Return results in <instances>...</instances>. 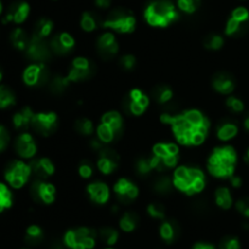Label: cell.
<instances>
[{"label": "cell", "instance_id": "cell-1", "mask_svg": "<svg viewBox=\"0 0 249 249\" xmlns=\"http://www.w3.org/2000/svg\"><path fill=\"white\" fill-rule=\"evenodd\" d=\"M237 164V152L232 146H219L214 148L209 156L208 167L209 173L218 179H230L235 174Z\"/></svg>", "mask_w": 249, "mask_h": 249}, {"label": "cell", "instance_id": "cell-2", "mask_svg": "<svg viewBox=\"0 0 249 249\" xmlns=\"http://www.w3.org/2000/svg\"><path fill=\"white\" fill-rule=\"evenodd\" d=\"M173 184L175 189L184 192L187 196H194L204 190L206 177L199 168L180 165L174 170Z\"/></svg>", "mask_w": 249, "mask_h": 249}, {"label": "cell", "instance_id": "cell-3", "mask_svg": "<svg viewBox=\"0 0 249 249\" xmlns=\"http://www.w3.org/2000/svg\"><path fill=\"white\" fill-rule=\"evenodd\" d=\"M143 17L150 26L164 28L179 18V12L169 0H153L146 6Z\"/></svg>", "mask_w": 249, "mask_h": 249}, {"label": "cell", "instance_id": "cell-4", "mask_svg": "<svg viewBox=\"0 0 249 249\" xmlns=\"http://www.w3.org/2000/svg\"><path fill=\"white\" fill-rule=\"evenodd\" d=\"M102 26L117 33H131L135 31L136 19L129 10L116 9L107 15Z\"/></svg>", "mask_w": 249, "mask_h": 249}, {"label": "cell", "instance_id": "cell-5", "mask_svg": "<svg viewBox=\"0 0 249 249\" xmlns=\"http://www.w3.org/2000/svg\"><path fill=\"white\" fill-rule=\"evenodd\" d=\"M96 231L89 228L68 230L63 236V243L70 249H92L96 243Z\"/></svg>", "mask_w": 249, "mask_h": 249}, {"label": "cell", "instance_id": "cell-6", "mask_svg": "<svg viewBox=\"0 0 249 249\" xmlns=\"http://www.w3.org/2000/svg\"><path fill=\"white\" fill-rule=\"evenodd\" d=\"M31 177L32 170L29 163L27 164L22 160H12L5 168L4 178L12 189H22Z\"/></svg>", "mask_w": 249, "mask_h": 249}, {"label": "cell", "instance_id": "cell-7", "mask_svg": "<svg viewBox=\"0 0 249 249\" xmlns=\"http://www.w3.org/2000/svg\"><path fill=\"white\" fill-rule=\"evenodd\" d=\"M24 51H26V55L28 56V58L39 63L46 62L53 53L49 41H46V39L44 38L33 36V34L31 36L28 45Z\"/></svg>", "mask_w": 249, "mask_h": 249}, {"label": "cell", "instance_id": "cell-8", "mask_svg": "<svg viewBox=\"0 0 249 249\" xmlns=\"http://www.w3.org/2000/svg\"><path fill=\"white\" fill-rule=\"evenodd\" d=\"M36 134L48 136L53 134L57 128V116L53 112H39L34 113L32 126Z\"/></svg>", "mask_w": 249, "mask_h": 249}, {"label": "cell", "instance_id": "cell-9", "mask_svg": "<svg viewBox=\"0 0 249 249\" xmlns=\"http://www.w3.org/2000/svg\"><path fill=\"white\" fill-rule=\"evenodd\" d=\"M31 196L36 202L51 204L55 201L56 189L53 184L43 179H36L31 185Z\"/></svg>", "mask_w": 249, "mask_h": 249}, {"label": "cell", "instance_id": "cell-10", "mask_svg": "<svg viewBox=\"0 0 249 249\" xmlns=\"http://www.w3.org/2000/svg\"><path fill=\"white\" fill-rule=\"evenodd\" d=\"M22 78H23L24 84L28 87L45 85L49 82V71L46 70L44 63H32L24 70Z\"/></svg>", "mask_w": 249, "mask_h": 249}, {"label": "cell", "instance_id": "cell-11", "mask_svg": "<svg viewBox=\"0 0 249 249\" xmlns=\"http://www.w3.org/2000/svg\"><path fill=\"white\" fill-rule=\"evenodd\" d=\"M97 169L105 175H109L117 169L119 164V156L113 148L108 147V146L104 145L101 150L97 151Z\"/></svg>", "mask_w": 249, "mask_h": 249}, {"label": "cell", "instance_id": "cell-12", "mask_svg": "<svg viewBox=\"0 0 249 249\" xmlns=\"http://www.w3.org/2000/svg\"><path fill=\"white\" fill-rule=\"evenodd\" d=\"M113 191L118 202L123 204L130 203L139 196L138 186L125 178H122L114 184Z\"/></svg>", "mask_w": 249, "mask_h": 249}, {"label": "cell", "instance_id": "cell-13", "mask_svg": "<svg viewBox=\"0 0 249 249\" xmlns=\"http://www.w3.org/2000/svg\"><path fill=\"white\" fill-rule=\"evenodd\" d=\"M15 151L17 155L24 160H31L36 155V143L33 136L29 133L23 131L16 138L14 143Z\"/></svg>", "mask_w": 249, "mask_h": 249}, {"label": "cell", "instance_id": "cell-14", "mask_svg": "<svg viewBox=\"0 0 249 249\" xmlns=\"http://www.w3.org/2000/svg\"><path fill=\"white\" fill-rule=\"evenodd\" d=\"M49 45H50L51 51H53V53L60 56H65L68 55V53L74 49L75 40L70 33H67V32H61V33L55 34V36L49 40Z\"/></svg>", "mask_w": 249, "mask_h": 249}, {"label": "cell", "instance_id": "cell-15", "mask_svg": "<svg viewBox=\"0 0 249 249\" xmlns=\"http://www.w3.org/2000/svg\"><path fill=\"white\" fill-rule=\"evenodd\" d=\"M96 49L100 56L105 58H111L118 53V43L112 32H105L97 38Z\"/></svg>", "mask_w": 249, "mask_h": 249}, {"label": "cell", "instance_id": "cell-16", "mask_svg": "<svg viewBox=\"0 0 249 249\" xmlns=\"http://www.w3.org/2000/svg\"><path fill=\"white\" fill-rule=\"evenodd\" d=\"M29 11H31V7L26 1H16L9 7L2 22L4 23L14 22L16 24L23 23L28 18Z\"/></svg>", "mask_w": 249, "mask_h": 249}, {"label": "cell", "instance_id": "cell-17", "mask_svg": "<svg viewBox=\"0 0 249 249\" xmlns=\"http://www.w3.org/2000/svg\"><path fill=\"white\" fill-rule=\"evenodd\" d=\"M29 165H31L32 175H33L36 179L45 180L55 173V165H53V163L46 157L36 158V160H32V162L29 163Z\"/></svg>", "mask_w": 249, "mask_h": 249}, {"label": "cell", "instance_id": "cell-18", "mask_svg": "<svg viewBox=\"0 0 249 249\" xmlns=\"http://www.w3.org/2000/svg\"><path fill=\"white\" fill-rule=\"evenodd\" d=\"M87 192L90 199L96 204H105L108 202L111 192L109 187L101 181H94L88 185Z\"/></svg>", "mask_w": 249, "mask_h": 249}, {"label": "cell", "instance_id": "cell-19", "mask_svg": "<svg viewBox=\"0 0 249 249\" xmlns=\"http://www.w3.org/2000/svg\"><path fill=\"white\" fill-rule=\"evenodd\" d=\"M235 80L229 73H218L213 78V88L221 95H230L235 90Z\"/></svg>", "mask_w": 249, "mask_h": 249}, {"label": "cell", "instance_id": "cell-20", "mask_svg": "<svg viewBox=\"0 0 249 249\" xmlns=\"http://www.w3.org/2000/svg\"><path fill=\"white\" fill-rule=\"evenodd\" d=\"M34 112L29 107H23L12 117V123L17 130H27L32 126V121H33Z\"/></svg>", "mask_w": 249, "mask_h": 249}, {"label": "cell", "instance_id": "cell-21", "mask_svg": "<svg viewBox=\"0 0 249 249\" xmlns=\"http://www.w3.org/2000/svg\"><path fill=\"white\" fill-rule=\"evenodd\" d=\"M101 123L107 124L109 128L113 129L117 138L121 136L122 133H123V117H122V114L119 113V112L117 111L106 112V113L102 116Z\"/></svg>", "mask_w": 249, "mask_h": 249}, {"label": "cell", "instance_id": "cell-22", "mask_svg": "<svg viewBox=\"0 0 249 249\" xmlns=\"http://www.w3.org/2000/svg\"><path fill=\"white\" fill-rule=\"evenodd\" d=\"M238 134V125L235 122L226 121L224 123L219 124L218 129H216V136L220 141H230L235 139Z\"/></svg>", "mask_w": 249, "mask_h": 249}, {"label": "cell", "instance_id": "cell-23", "mask_svg": "<svg viewBox=\"0 0 249 249\" xmlns=\"http://www.w3.org/2000/svg\"><path fill=\"white\" fill-rule=\"evenodd\" d=\"M248 22H241L230 16L225 26V34L229 36H242L247 33Z\"/></svg>", "mask_w": 249, "mask_h": 249}, {"label": "cell", "instance_id": "cell-24", "mask_svg": "<svg viewBox=\"0 0 249 249\" xmlns=\"http://www.w3.org/2000/svg\"><path fill=\"white\" fill-rule=\"evenodd\" d=\"M178 232H179V228L174 221H163L160 226V235L164 242L173 243L178 237Z\"/></svg>", "mask_w": 249, "mask_h": 249}, {"label": "cell", "instance_id": "cell-25", "mask_svg": "<svg viewBox=\"0 0 249 249\" xmlns=\"http://www.w3.org/2000/svg\"><path fill=\"white\" fill-rule=\"evenodd\" d=\"M29 39H31V36L22 28H15L11 32V34H10V41H11L14 48H16L17 50H26L27 45L29 43Z\"/></svg>", "mask_w": 249, "mask_h": 249}, {"label": "cell", "instance_id": "cell-26", "mask_svg": "<svg viewBox=\"0 0 249 249\" xmlns=\"http://www.w3.org/2000/svg\"><path fill=\"white\" fill-rule=\"evenodd\" d=\"M152 99L158 105L169 104L170 100L173 99L172 88L168 87V85H157L152 91Z\"/></svg>", "mask_w": 249, "mask_h": 249}, {"label": "cell", "instance_id": "cell-27", "mask_svg": "<svg viewBox=\"0 0 249 249\" xmlns=\"http://www.w3.org/2000/svg\"><path fill=\"white\" fill-rule=\"evenodd\" d=\"M215 202L221 209H230L232 207V196H231V192L228 187L220 186L215 191Z\"/></svg>", "mask_w": 249, "mask_h": 249}, {"label": "cell", "instance_id": "cell-28", "mask_svg": "<svg viewBox=\"0 0 249 249\" xmlns=\"http://www.w3.org/2000/svg\"><path fill=\"white\" fill-rule=\"evenodd\" d=\"M139 224V215L134 212H125L119 220V228L124 232H131L136 229Z\"/></svg>", "mask_w": 249, "mask_h": 249}, {"label": "cell", "instance_id": "cell-29", "mask_svg": "<svg viewBox=\"0 0 249 249\" xmlns=\"http://www.w3.org/2000/svg\"><path fill=\"white\" fill-rule=\"evenodd\" d=\"M53 22L51 21V19L40 18L36 23L33 36L46 39L48 36H50L51 33H53Z\"/></svg>", "mask_w": 249, "mask_h": 249}, {"label": "cell", "instance_id": "cell-30", "mask_svg": "<svg viewBox=\"0 0 249 249\" xmlns=\"http://www.w3.org/2000/svg\"><path fill=\"white\" fill-rule=\"evenodd\" d=\"M16 102L15 92L7 85H0V109L9 108Z\"/></svg>", "mask_w": 249, "mask_h": 249}, {"label": "cell", "instance_id": "cell-31", "mask_svg": "<svg viewBox=\"0 0 249 249\" xmlns=\"http://www.w3.org/2000/svg\"><path fill=\"white\" fill-rule=\"evenodd\" d=\"M44 238V232L41 230L40 226L38 225H31L26 230V242L31 246H36L43 241Z\"/></svg>", "mask_w": 249, "mask_h": 249}, {"label": "cell", "instance_id": "cell-32", "mask_svg": "<svg viewBox=\"0 0 249 249\" xmlns=\"http://www.w3.org/2000/svg\"><path fill=\"white\" fill-rule=\"evenodd\" d=\"M96 135H97V139H99L101 142L106 143V145L107 143L112 142L114 139H117L116 133L113 131V129L109 128V126L105 123H100L99 125H97Z\"/></svg>", "mask_w": 249, "mask_h": 249}, {"label": "cell", "instance_id": "cell-33", "mask_svg": "<svg viewBox=\"0 0 249 249\" xmlns=\"http://www.w3.org/2000/svg\"><path fill=\"white\" fill-rule=\"evenodd\" d=\"M97 26H99V22H97L96 16H95L92 12L87 11L82 15V18H80V27H82L83 31L90 33V32H94L95 29L97 28Z\"/></svg>", "mask_w": 249, "mask_h": 249}, {"label": "cell", "instance_id": "cell-34", "mask_svg": "<svg viewBox=\"0 0 249 249\" xmlns=\"http://www.w3.org/2000/svg\"><path fill=\"white\" fill-rule=\"evenodd\" d=\"M99 237L100 240L104 243H106L107 246H113L116 245L117 241H118L119 233L116 229L112 228H102L99 231Z\"/></svg>", "mask_w": 249, "mask_h": 249}, {"label": "cell", "instance_id": "cell-35", "mask_svg": "<svg viewBox=\"0 0 249 249\" xmlns=\"http://www.w3.org/2000/svg\"><path fill=\"white\" fill-rule=\"evenodd\" d=\"M74 128L75 130H77V133H79L80 135H84V136L92 135L95 131L94 123L88 118L77 119V122H75L74 124Z\"/></svg>", "mask_w": 249, "mask_h": 249}, {"label": "cell", "instance_id": "cell-36", "mask_svg": "<svg viewBox=\"0 0 249 249\" xmlns=\"http://www.w3.org/2000/svg\"><path fill=\"white\" fill-rule=\"evenodd\" d=\"M173 186H174V184H173V181L168 177H158L155 180V182H153V189L156 190V192L160 195L169 194L172 191Z\"/></svg>", "mask_w": 249, "mask_h": 249}, {"label": "cell", "instance_id": "cell-37", "mask_svg": "<svg viewBox=\"0 0 249 249\" xmlns=\"http://www.w3.org/2000/svg\"><path fill=\"white\" fill-rule=\"evenodd\" d=\"M182 116L186 118L187 122H190V123L194 126H196V128L201 125V124H203L204 122L208 119L201 111H198V109H187V111H185L184 113H182Z\"/></svg>", "mask_w": 249, "mask_h": 249}, {"label": "cell", "instance_id": "cell-38", "mask_svg": "<svg viewBox=\"0 0 249 249\" xmlns=\"http://www.w3.org/2000/svg\"><path fill=\"white\" fill-rule=\"evenodd\" d=\"M12 206V194L9 187L0 182V213Z\"/></svg>", "mask_w": 249, "mask_h": 249}, {"label": "cell", "instance_id": "cell-39", "mask_svg": "<svg viewBox=\"0 0 249 249\" xmlns=\"http://www.w3.org/2000/svg\"><path fill=\"white\" fill-rule=\"evenodd\" d=\"M203 44L207 49L215 51L224 46V38L221 36H219V34H211V36L204 38Z\"/></svg>", "mask_w": 249, "mask_h": 249}, {"label": "cell", "instance_id": "cell-40", "mask_svg": "<svg viewBox=\"0 0 249 249\" xmlns=\"http://www.w3.org/2000/svg\"><path fill=\"white\" fill-rule=\"evenodd\" d=\"M201 0H177V5L180 11L185 14H194L198 9Z\"/></svg>", "mask_w": 249, "mask_h": 249}, {"label": "cell", "instance_id": "cell-41", "mask_svg": "<svg viewBox=\"0 0 249 249\" xmlns=\"http://www.w3.org/2000/svg\"><path fill=\"white\" fill-rule=\"evenodd\" d=\"M70 80L67 77H55L50 82V90L55 94H61L68 88Z\"/></svg>", "mask_w": 249, "mask_h": 249}, {"label": "cell", "instance_id": "cell-42", "mask_svg": "<svg viewBox=\"0 0 249 249\" xmlns=\"http://www.w3.org/2000/svg\"><path fill=\"white\" fill-rule=\"evenodd\" d=\"M147 213L153 219H160V220H162L165 216V208L160 202H152V203L148 204Z\"/></svg>", "mask_w": 249, "mask_h": 249}, {"label": "cell", "instance_id": "cell-43", "mask_svg": "<svg viewBox=\"0 0 249 249\" xmlns=\"http://www.w3.org/2000/svg\"><path fill=\"white\" fill-rule=\"evenodd\" d=\"M135 169L138 174L140 175H148L153 170L152 164H151V158L150 157H142L140 160H136L135 163Z\"/></svg>", "mask_w": 249, "mask_h": 249}, {"label": "cell", "instance_id": "cell-44", "mask_svg": "<svg viewBox=\"0 0 249 249\" xmlns=\"http://www.w3.org/2000/svg\"><path fill=\"white\" fill-rule=\"evenodd\" d=\"M226 107L233 113H241V112L245 111V104H243L242 100L233 96V95H230L226 99Z\"/></svg>", "mask_w": 249, "mask_h": 249}, {"label": "cell", "instance_id": "cell-45", "mask_svg": "<svg viewBox=\"0 0 249 249\" xmlns=\"http://www.w3.org/2000/svg\"><path fill=\"white\" fill-rule=\"evenodd\" d=\"M219 249H241V243L238 238L232 236H226L220 241Z\"/></svg>", "mask_w": 249, "mask_h": 249}, {"label": "cell", "instance_id": "cell-46", "mask_svg": "<svg viewBox=\"0 0 249 249\" xmlns=\"http://www.w3.org/2000/svg\"><path fill=\"white\" fill-rule=\"evenodd\" d=\"M71 67H74L77 70H82V71H90V70H95L94 65L88 60L87 57H75L73 58L72 61V66Z\"/></svg>", "mask_w": 249, "mask_h": 249}, {"label": "cell", "instance_id": "cell-47", "mask_svg": "<svg viewBox=\"0 0 249 249\" xmlns=\"http://www.w3.org/2000/svg\"><path fill=\"white\" fill-rule=\"evenodd\" d=\"M231 17L238 19L241 22H249V11L247 7L238 6L231 12Z\"/></svg>", "mask_w": 249, "mask_h": 249}, {"label": "cell", "instance_id": "cell-48", "mask_svg": "<svg viewBox=\"0 0 249 249\" xmlns=\"http://www.w3.org/2000/svg\"><path fill=\"white\" fill-rule=\"evenodd\" d=\"M236 209L241 215L249 219V197H243L236 202Z\"/></svg>", "mask_w": 249, "mask_h": 249}, {"label": "cell", "instance_id": "cell-49", "mask_svg": "<svg viewBox=\"0 0 249 249\" xmlns=\"http://www.w3.org/2000/svg\"><path fill=\"white\" fill-rule=\"evenodd\" d=\"M119 65L123 70L125 71H131L136 65V58L133 55H124L122 56L121 60H119Z\"/></svg>", "mask_w": 249, "mask_h": 249}, {"label": "cell", "instance_id": "cell-50", "mask_svg": "<svg viewBox=\"0 0 249 249\" xmlns=\"http://www.w3.org/2000/svg\"><path fill=\"white\" fill-rule=\"evenodd\" d=\"M78 172H79V175L83 179H89L94 174V168L89 162H82L78 167Z\"/></svg>", "mask_w": 249, "mask_h": 249}, {"label": "cell", "instance_id": "cell-51", "mask_svg": "<svg viewBox=\"0 0 249 249\" xmlns=\"http://www.w3.org/2000/svg\"><path fill=\"white\" fill-rule=\"evenodd\" d=\"M10 142V134L2 125H0V152L6 150Z\"/></svg>", "mask_w": 249, "mask_h": 249}, {"label": "cell", "instance_id": "cell-52", "mask_svg": "<svg viewBox=\"0 0 249 249\" xmlns=\"http://www.w3.org/2000/svg\"><path fill=\"white\" fill-rule=\"evenodd\" d=\"M152 155L157 156V157H160V158L167 157V156L169 155L167 150V143H157V145L153 146Z\"/></svg>", "mask_w": 249, "mask_h": 249}, {"label": "cell", "instance_id": "cell-53", "mask_svg": "<svg viewBox=\"0 0 249 249\" xmlns=\"http://www.w3.org/2000/svg\"><path fill=\"white\" fill-rule=\"evenodd\" d=\"M230 184L232 187H236V189H238V187L242 186V179H241L240 177H237V175L233 174L232 177L230 178Z\"/></svg>", "mask_w": 249, "mask_h": 249}, {"label": "cell", "instance_id": "cell-54", "mask_svg": "<svg viewBox=\"0 0 249 249\" xmlns=\"http://www.w3.org/2000/svg\"><path fill=\"white\" fill-rule=\"evenodd\" d=\"M142 94H143V92L141 91L140 89H133L130 92H129L128 96L130 97L131 100H134V101H138V100L140 99L141 96H142Z\"/></svg>", "mask_w": 249, "mask_h": 249}, {"label": "cell", "instance_id": "cell-55", "mask_svg": "<svg viewBox=\"0 0 249 249\" xmlns=\"http://www.w3.org/2000/svg\"><path fill=\"white\" fill-rule=\"evenodd\" d=\"M138 102H139V104H140L142 107H145V108H147L148 105H150V97H148L147 95L142 94V96H141L140 99L138 100Z\"/></svg>", "mask_w": 249, "mask_h": 249}, {"label": "cell", "instance_id": "cell-56", "mask_svg": "<svg viewBox=\"0 0 249 249\" xmlns=\"http://www.w3.org/2000/svg\"><path fill=\"white\" fill-rule=\"evenodd\" d=\"M95 2H96L97 6L101 7V9H107V7H109V5H111L112 0H95Z\"/></svg>", "mask_w": 249, "mask_h": 249}, {"label": "cell", "instance_id": "cell-57", "mask_svg": "<svg viewBox=\"0 0 249 249\" xmlns=\"http://www.w3.org/2000/svg\"><path fill=\"white\" fill-rule=\"evenodd\" d=\"M192 249H215V247L208 243H197Z\"/></svg>", "mask_w": 249, "mask_h": 249}, {"label": "cell", "instance_id": "cell-58", "mask_svg": "<svg viewBox=\"0 0 249 249\" xmlns=\"http://www.w3.org/2000/svg\"><path fill=\"white\" fill-rule=\"evenodd\" d=\"M243 125H245L246 130L249 131V113L245 117V121H243Z\"/></svg>", "mask_w": 249, "mask_h": 249}, {"label": "cell", "instance_id": "cell-59", "mask_svg": "<svg viewBox=\"0 0 249 249\" xmlns=\"http://www.w3.org/2000/svg\"><path fill=\"white\" fill-rule=\"evenodd\" d=\"M245 160L247 164H249V148L247 150V152H246V156H245Z\"/></svg>", "mask_w": 249, "mask_h": 249}, {"label": "cell", "instance_id": "cell-60", "mask_svg": "<svg viewBox=\"0 0 249 249\" xmlns=\"http://www.w3.org/2000/svg\"><path fill=\"white\" fill-rule=\"evenodd\" d=\"M1 80H2V71L1 68H0V83H1Z\"/></svg>", "mask_w": 249, "mask_h": 249}, {"label": "cell", "instance_id": "cell-61", "mask_svg": "<svg viewBox=\"0 0 249 249\" xmlns=\"http://www.w3.org/2000/svg\"><path fill=\"white\" fill-rule=\"evenodd\" d=\"M2 14V5H1V1H0V15Z\"/></svg>", "mask_w": 249, "mask_h": 249}, {"label": "cell", "instance_id": "cell-62", "mask_svg": "<svg viewBox=\"0 0 249 249\" xmlns=\"http://www.w3.org/2000/svg\"><path fill=\"white\" fill-rule=\"evenodd\" d=\"M106 249H113V248H106Z\"/></svg>", "mask_w": 249, "mask_h": 249}]
</instances>
